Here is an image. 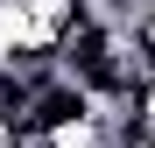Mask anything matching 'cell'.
I'll use <instances>...</instances> for the list:
<instances>
[{
	"label": "cell",
	"instance_id": "6da1fadb",
	"mask_svg": "<svg viewBox=\"0 0 155 148\" xmlns=\"http://www.w3.org/2000/svg\"><path fill=\"white\" fill-rule=\"evenodd\" d=\"M0 148H28V141H21V120H14V113H0Z\"/></svg>",
	"mask_w": 155,
	"mask_h": 148
},
{
	"label": "cell",
	"instance_id": "7a4b0ae2",
	"mask_svg": "<svg viewBox=\"0 0 155 148\" xmlns=\"http://www.w3.org/2000/svg\"><path fill=\"white\" fill-rule=\"evenodd\" d=\"M127 148H155V134H141V141H127Z\"/></svg>",
	"mask_w": 155,
	"mask_h": 148
}]
</instances>
